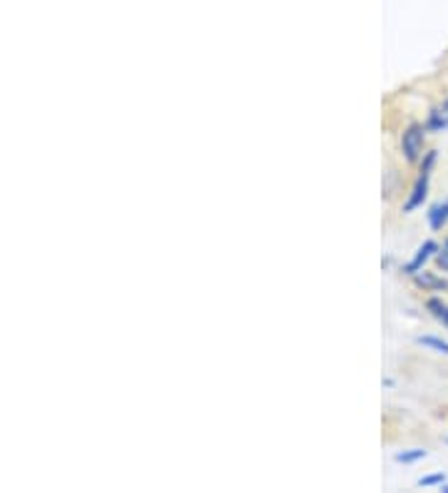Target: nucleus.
<instances>
[{
  "mask_svg": "<svg viewBox=\"0 0 448 493\" xmlns=\"http://www.w3.org/2000/svg\"><path fill=\"white\" fill-rule=\"evenodd\" d=\"M436 252H438V244H436L434 240H426L421 247L416 250V254H413V259H411L409 265H404V272L411 274V277H413V274H419V272L423 269V265H426L431 257H436Z\"/></svg>",
  "mask_w": 448,
  "mask_h": 493,
  "instance_id": "7ed1b4c3",
  "label": "nucleus"
},
{
  "mask_svg": "<svg viewBox=\"0 0 448 493\" xmlns=\"http://www.w3.org/2000/svg\"><path fill=\"white\" fill-rule=\"evenodd\" d=\"M446 446H448V439H446Z\"/></svg>",
  "mask_w": 448,
  "mask_h": 493,
  "instance_id": "ddd939ff",
  "label": "nucleus"
},
{
  "mask_svg": "<svg viewBox=\"0 0 448 493\" xmlns=\"http://www.w3.org/2000/svg\"><path fill=\"white\" fill-rule=\"evenodd\" d=\"M436 265H438V269L448 272V240L444 242V247H438V252H436Z\"/></svg>",
  "mask_w": 448,
  "mask_h": 493,
  "instance_id": "9b49d317",
  "label": "nucleus"
},
{
  "mask_svg": "<svg viewBox=\"0 0 448 493\" xmlns=\"http://www.w3.org/2000/svg\"><path fill=\"white\" fill-rule=\"evenodd\" d=\"M426 309L431 312L438 324H444L448 329V304L444 299H438V297H431L428 302H426Z\"/></svg>",
  "mask_w": 448,
  "mask_h": 493,
  "instance_id": "0eeeda50",
  "label": "nucleus"
},
{
  "mask_svg": "<svg viewBox=\"0 0 448 493\" xmlns=\"http://www.w3.org/2000/svg\"><path fill=\"white\" fill-rule=\"evenodd\" d=\"M441 491L448 493V483H441Z\"/></svg>",
  "mask_w": 448,
  "mask_h": 493,
  "instance_id": "f8f14e48",
  "label": "nucleus"
},
{
  "mask_svg": "<svg viewBox=\"0 0 448 493\" xmlns=\"http://www.w3.org/2000/svg\"><path fill=\"white\" fill-rule=\"evenodd\" d=\"M428 456L426 449H411V451H401V454L394 456L396 464H416V461H423Z\"/></svg>",
  "mask_w": 448,
  "mask_h": 493,
  "instance_id": "1a4fd4ad",
  "label": "nucleus"
},
{
  "mask_svg": "<svg viewBox=\"0 0 448 493\" xmlns=\"http://www.w3.org/2000/svg\"><path fill=\"white\" fill-rule=\"evenodd\" d=\"M434 163H436V150L426 152V157H423V164H421V175H419V179H416V185H413V190H411L409 200L404 203V215H411L413 210H419V207L423 204V200H426Z\"/></svg>",
  "mask_w": 448,
  "mask_h": 493,
  "instance_id": "f257e3e1",
  "label": "nucleus"
},
{
  "mask_svg": "<svg viewBox=\"0 0 448 493\" xmlns=\"http://www.w3.org/2000/svg\"><path fill=\"white\" fill-rule=\"evenodd\" d=\"M448 225V200L444 203H436L431 210H428V227L434 232H441V229Z\"/></svg>",
  "mask_w": 448,
  "mask_h": 493,
  "instance_id": "39448f33",
  "label": "nucleus"
},
{
  "mask_svg": "<svg viewBox=\"0 0 448 493\" xmlns=\"http://www.w3.org/2000/svg\"><path fill=\"white\" fill-rule=\"evenodd\" d=\"M426 127L423 125H411L404 138H401V150H404V157L409 163H419L423 157V139H426Z\"/></svg>",
  "mask_w": 448,
  "mask_h": 493,
  "instance_id": "f03ea898",
  "label": "nucleus"
},
{
  "mask_svg": "<svg viewBox=\"0 0 448 493\" xmlns=\"http://www.w3.org/2000/svg\"><path fill=\"white\" fill-rule=\"evenodd\" d=\"M426 130H428V132H444V130H448V100H444L438 107H434V110L428 113Z\"/></svg>",
  "mask_w": 448,
  "mask_h": 493,
  "instance_id": "20e7f679",
  "label": "nucleus"
},
{
  "mask_svg": "<svg viewBox=\"0 0 448 493\" xmlns=\"http://www.w3.org/2000/svg\"><path fill=\"white\" fill-rule=\"evenodd\" d=\"M441 483H446V473H444V471L419 479V486H426V489H428V486H441Z\"/></svg>",
  "mask_w": 448,
  "mask_h": 493,
  "instance_id": "9d476101",
  "label": "nucleus"
},
{
  "mask_svg": "<svg viewBox=\"0 0 448 493\" xmlns=\"http://www.w3.org/2000/svg\"><path fill=\"white\" fill-rule=\"evenodd\" d=\"M413 279H416V284H419V287H423V290H431V291L448 290L446 279L436 277L434 272H426V269H421L419 274H413Z\"/></svg>",
  "mask_w": 448,
  "mask_h": 493,
  "instance_id": "423d86ee",
  "label": "nucleus"
},
{
  "mask_svg": "<svg viewBox=\"0 0 448 493\" xmlns=\"http://www.w3.org/2000/svg\"><path fill=\"white\" fill-rule=\"evenodd\" d=\"M416 342L426 346V349H434L436 354H446L448 356V342L446 339H441V337H431V334H426V337H419Z\"/></svg>",
  "mask_w": 448,
  "mask_h": 493,
  "instance_id": "6e6552de",
  "label": "nucleus"
}]
</instances>
